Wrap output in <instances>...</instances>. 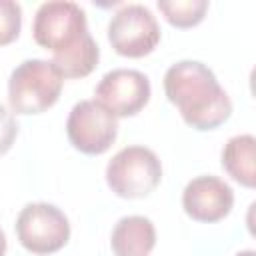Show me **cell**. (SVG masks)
<instances>
[{
  "mask_svg": "<svg viewBox=\"0 0 256 256\" xmlns=\"http://www.w3.org/2000/svg\"><path fill=\"white\" fill-rule=\"evenodd\" d=\"M166 98L194 130H214L232 114V102L214 72L198 60H180L164 74Z\"/></svg>",
  "mask_w": 256,
  "mask_h": 256,
  "instance_id": "obj_1",
  "label": "cell"
},
{
  "mask_svg": "<svg viewBox=\"0 0 256 256\" xmlns=\"http://www.w3.org/2000/svg\"><path fill=\"white\" fill-rule=\"evenodd\" d=\"M62 84L64 76L52 60H24L8 78V104L16 114H40L58 102Z\"/></svg>",
  "mask_w": 256,
  "mask_h": 256,
  "instance_id": "obj_2",
  "label": "cell"
},
{
  "mask_svg": "<svg viewBox=\"0 0 256 256\" xmlns=\"http://www.w3.org/2000/svg\"><path fill=\"white\" fill-rule=\"evenodd\" d=\"M86 12L76 2L52 0L38 6L32 22V36L38 46L60 56L88 36Z\"/></svg>",
  "mask_w": 256,
  "mask_h": 256,
  "instance_id": "obj_3",
  "label": "cell"
},
{
  "mask_svg": "<svg viewBox=\"0 0 256 256\" xmlns=\"http://www.w3.org/2000/svg\"><path fill=\"white\" fill-rule=\"evenodd\" d=\"M160 180L162 164L146 146H126L118 150L106 166V184L120 198H144Z\"/></svg>",
  "mask_w": 256,
  "mask_h": 256,
  "instance_id": "obj_4",
  "label": "cell"
},
{
  "mask_svg": "<svg viewBox=\"0 0 256 256\" xmlns=\"http://www.w3.org/2000/svg\"><path fill=\"white\" fill-rule=\"evenodd\" d=\"M18 242L32 254H52L66 246L70 238V222L66 214L48 202L26 204L16 218Z\"/></svg>",
  "mask_w": 256,
  "mask_h": 256,
  "instance_id": "obj_5",
  "label": "cell"
},
{
  "mask_svg": "<svg viewBox=\"0 0 256 256\" xmlns=\"http://www.w3.org/2000/svg\"><path fill=\"white\" fill-rule=\"evenodd\" d=\"M108 42L120 56L142 58L160 42L158 20L144 4H124L108 22Z\"/></svg>",
  "mask_w": 256,
  "mask_h": 256,
  "instance_id": "obj_6",
  "label": "cell"
},
{
  "mask_svg": "<svg viewBox=\"0 0 256 256\" xmlns=\"http://www.w3.org/2000/svg\"><path fill=\"white\" fill-rule=\"evenodd\" d=\"M66 134L76 150L98 156L114 144L118 134V118L96 100H80L68 114Z\"/></svg>",
  "mask_w": 256,
  "mask_h": 256,
  "instance_id": "obj_7",
  "label": "cell"
},
{
  "mask_svg": "<svg viewBox=\"0 0 256 256\" xmlns=\"http://www.w3.org/2000/svg\"><path fill=\"white\" fill-rule=\"evenodd\" d=\"M150 80L134 68H114L106 72L94 88V100L116 118L138 114L150 100Z\"/></svg>",
  "mask_w": 256,
  "mask_h": 256,
  "instance_id": "obj_8",
  "label": "cell"
},
{
  "mask_svg": "<svg viewBox=\"0 0 256 256\" xmlns=\"http://www.w3.org/2000/svg\"><path fill=\"white\" fill-rule=\"evenodd\" d=\"M234 192L222 178L206 174L192 178L182 192L184 212L198 222H218L230 214Z\"/></svg>",
  "mask_w": 256,
  "mask_h": 256,
  "instance_id": "obj_9",
  "label": "cell"
},
{
  "mask_svg": "<svg viewBox=\"0 0 256 256\" xmlns=\"http://www.w3.org/2000/svg\"><path fill=\"white\" fill-rule=\"evenodd\" d=\"M156 244V228L146 216L120 218L110 234V248L114 256H148Z\"/></svg>",
  "mask_w": 256,
  "mask_h": 256,
  "instance_id": "obj_10",
  "label": "cell"
},
{
  "mask_svg": "<svg viewBox=\"0 0 256 256\" xmlns=\"http://www.w3.org/2000/svg\"><path fill=\"white\" fill-rule=\"evenodd\" d=\"M222 168L242 186L256 184V140L252 134L232 136L222 148Z\"/></svg>",
  "mask_w": 256,
  "mask_h": 256,
  "instance_id": "obj_11",
  "label": "cell"
},
{
  "mask_svg": "<svg viewBox=\"0 0 256 256\" xmlns=\"http://www.w3.org/2000/svg\"><path fill=\"white\" fill-rule=\"evenodd\" d=\"M98 60H100V48H98L96 40L92 38V34H88L72 50H68L60 56H52V64L60 70V74L64 78L88 76L98 66Z\"/></svg>",
  "mask_w": 256,
  "mask_h": 256,
  "instance_id": "obj_12",
  "label": "cell"
},
{
  "mask_svg": "<svg viewBox=\"0 0 256 256\" xmlns=\"http://www.w3.org/2000/svg\"><path fill=\"white\" fill-rule=\"evenodd\" d=\"M158 10L176 28H192L202 22L208 2L206 0H158Z\"/></svg>",
  "mask_w": 256,
  "mask_h": 256,
  "instance_id": "obj_13",
  "label": "cell"
},
{
  "mask_svg": "<svg viewBox=\"0 0 256 256\" xmlns=\"http://www.w3.org/2000/svg\"><path fill=\"white\" fill-rule=\"evenodd\" d=\"M22 28V6L14 0H0V46L14 42Z\"/></svg>",
  "mask_w": 256,
  "mask_h": 256,
  "instance_id": "obj_14",
  "label": "cell"
},
{
  "mask_svg": "<svg viewBox=\"0 0 256 256\" xmlns=\"http://www.w3.org/2000/svg\"><path fill=\"white\" fill-rule=\"evenodd\" d=\"M18 136V122L14 114L0 104V156L6 154Z\"/></svg>",
  "mask_w": 256,
  "mask_h": 256,
  "instance_id": "obj_15",
  "label": "cell"
},
{
  "mask_svg": "<svg viewBox=\"0 0 256 256\" xmlns=\"http://www.w3.org/2000/svg\"><path fill=\"white\" fill-rule=\"evenodd\" d=\"M4 254H6V234L0 228V256H4Z\"/></svg>",
  "mask_w": 256,
  "mask_h": 256,
  "instance_id": "obj_16",
  "label": "cell"
},
{
  "mask_svg": "<svg viewBox=\"0 0 256 256\" xmlns=\"http://www.w3.org/2000/svg\"><path fill=\"white\" fill-rule=\"evenodd\" d=\"M236 256H256V252H254V250H242V252H238Z\"/></svg>",
  "mask_w": 256,
  "mask_h": 256,
  "instance_id": "obj_17",
  "label": "cell"
}]
</instances>
